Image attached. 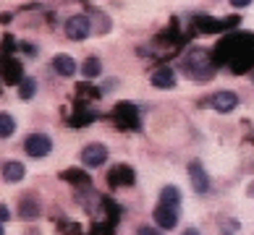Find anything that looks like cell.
<instances>
[{
	"label": "cell",
	"mask_w": 254,
	"mask_h": 235,
	"mask_svg": "<svg viewBox=\"0 0 254 235\" xmlns=\"http://www.w3.org/2000/svg\"><path fill=\"white\" fill-rule=\"evenodd\" d=\"M184 71L189 73L191 79L204 81V79L212 73V68H210V55H207L204 50H191L189 55H186V60H184Z\"/></svg>",
	"instance_id": "cell-1"
},
{
	"label": "cell",
	"mask_w": 254,
	"mask_h": 235,
	"mask_svg": "<svg viewBox=\"0 0 254 235\" xmlns=\"http://www.w3.org/2000/svg\"><path fill=\"white\" fill-rule=\"evenodd\" d=\"M92 32V18L89 16H71L68 21H65V34H68V40L73 42H81V40H87Z\"/></svg>",
	"instance_id": "cell-2"
},
{
	"label": "cell",
	"mask_w": 254,
	"mask_h": 235,
	"mask_svg": "<svg viewBox=\"0 0 254 235\" xmlns=\"http://www.w3.org/2000/svg\"><path fill=\"white\" fill-rule=\"evenodd\" d=\"M24 149L29 157H48L53 152V139L48 134H32V136H26Z\"/></svg>",
	"instance_id": "cell-3"
},
{
	"label": "cell",
	"mask_w": 254,
	"mask_h": 235,
	"mask_svg": "<svg viewBox=\"0 0 254 235\" xmlns=\"http://www.w3.org/2000/svg\"><path fill=\"white\" fill-rule=\"evenodd\" d=\"M105 159H108L105 144H89L81 149V165H87V167H100V165H105Z\"/></svg>",
	"instance_id": "cell-4"
},
{
	"label": "cell",
	"mask_w": 254,
	"mask_h": 235,
	"mask_svg": "<svg viewBox=\"0 0 254 235\" xmlns=\"http://www.w3.org/2000/svg\"><path fill=\"white\" fill-rule=\"evenodd\" d=\"M236 105H239V97L233 92H215L210 97V107L218 112H231L236 110Z\"/></svg>",
	"instance_id": "cell-5"
},
{
	"label": "cell",
	"mask_w": 254,
	"mask_h": 235,
	"mask_svg": "<svg viewBox=\"0 0 254 235\" xmlns=\"http://www.w3.org/2000/svg\"><path fill=\"white\" fill-rule=\"evenodd\" d=\"M152 217H155V222H157V228L173 230L176 225H178V209H171V206H163V204H160Z\"/></svg>",
	"instance_id": "cell-6"
},
{
	"label": "cell",
	"mask_w": 254,
	"mask_h": 235,
	"mask_svg": "<svg viewBox=\"0 0 254 235\" xmlns=\"http://www.w3.org/2000/svg\"><path fill=\"white\" fill-rule=\"evenodd\" d=\"M189 178H191V186H194L196 193H207V191H210V178H207L204 167L199 162L189 165Z\"/></svg>",
	"instance_id": "cell-7"
},
{
	"label": "cell",
	"mask_w": 254,
	"mask_h": 235,
	"mask_svg": "<svg viewBox=\"0 0 254 235\" xmlns=\"http://www.w3.org/2000/svg\"><path fill=\"white\" fill-rule=\"evenodd\" d=\"M152 87L155 89H173L176 87V73L173 68H157L152 73Z\"/></svg>",
	"instance_id": "cell-8"
},
{
	"label": "cell",
	"mask_w": 254,
	"mask_h": 235,
	"mask_svg": "<svg viewBox=\"0 0 254 235\" xmlns=\"http://www.w3.org/2000/svg\"><path fill=\"white\" fill-rule=\"evenodd\" d=\"M160 204L163 206H171V209H181V191L176 186H165L160 191Z\"/></svg>",
	"instance_id": "cell-9"
},
{
	"label": "cell",
	"mask_w": 254,
	"mask_h": 235,
	"mask_svg": "<svg viewBox=\"0 0 254 235\" xmlns=\"http://www.w3.org/2000/svg\"><path fill=\"white\" fill-rule=\"evenodd\" d=\"M24 175H26V167H24L21 162H16V159H11V162H5V165H3V181H8V183H18Z\"/></svg>",
	"instance_id": "cell-10"
},
{
	"label": "cell",
	"mask_w": 254,
	"mask_h": 235,
	"mask_svg": "<svg viewBox=\"0 0 254 235\" xmlns=\"http://www.w3.org/2000/svg\"><path fill=\"white\" fill-rule=\"evenodd\" d=\"M53 68L58 71L61 76H73V73H76V60H73L71 55H55Z\"/></svg>",
	"instance_id": "cell-11"
},
{
	"label": "cell",
	"mask_w": 254,
	"mask_h": 235,
	"mask_svg": "<svg viewBox=\"0 0 254 235\" xmlns=\"http://www.w3.org/2000/svg\"><path fill=\"white\" fill-rule=\"evenodd\" d=\"M110 183H113V186H131V183H134V173H131L128 167L118 165L116 170L110 173Z\"/></svg>",
	"instance_id": "cell-12"
},
{
	"label": "cell",
	"mask_w": 254,
	"mask_h": 235,
	"mask_svg": "<svg viewBox=\"0 0 254 235\" xmlns=\"http://www.w3.org/2000/svg\"><path fill=\"white\" fill-rule=\"evenodd\" d=\"M13 131H16V120L11 112H0V139H8V136H13Z\"/></svg>",
	"instance_id": "cell-13"
},
{
	"label": "cell",
	"mask_w": 254,
	"mask_h": 235,
	"mask_svg": "<svg viewBox=\"0 0 254 235\" xmlns=\"http://www.w3.org/2000/svg\"><path fill=\"white\" fill-rule=\"evenodd\" d=\"M18 214H21L24 220L40 217V204H37L34 199H24V201H21V209H18Z\"/></svg>",
	"instance_id": "cell-14"
},
{
	"label": "cell",
	"mask_w": 254,
	"mask_h": 235,
	"mask_svg": "<svg viewBox=\"0 0 254 235\" xmlns=\"http://www.w3.org/2000/svg\"><path fill=\"white\" fill-rule=\"evenodd\" d=\"M81 73H84L87 79H97L100 73H102V63H100L97 58H89L87 63L81 65Z\"/></svg>",
	"instance_id": "cell-15"
},
{
	"label": "cell",
	"mask_w": 254,
	"mask_h": 235,
	"mask_svg": "<svg viewBox=\"0 0 254 235\" xmlns=\"http://www.w3.org/2000/svg\"><path fill=\"white\" fill-rule=\"evenodd\" d=\"M34 92H37L34 79H21V81H18V97H21V99H32Z\"/></svg>",
	"instance_id": "cell-16"
},
{
	"label": "cell",
	"mask_w": 254,
	"mask_h": 235,
	"mask_svg": "<svg viewBox=\"0 0 254 235\" xmlns=\"http://www.w3.org/2000/svg\"><path fill=\"white\" fill-rule=\"evenodd\" d=\"M61 178H63V181L76 183V186H89V175H87V173H81V170H65Z\"/></svg>",
	"instance_id": "cell-17"
},
{
	"label": "cell",
	"mask_w": 254,
	"mask_h": 235,
	"mask_svg": "<svg viewBox=\"0 0 254 235\" xmlns=\"http://www.w3.org/2000/svg\"><path fill=\"white\" fill-rule=\"evenodd\" d=\"M136 235H163L157 228H149V225H142V228L136 230Z\"/></svg>",
	"instance_id": "cell-18"
},
{
	"label": "cell",
	"mask_w": 254,
	"mask_h": 235,
	"mask_svg": "<svg viewBox=\"0 0 254 235\" xmlns=\"http://www.w3.org/2000/svg\"><path fill=\"white\" fill-rule=\"evenodd\" d=\"M231 5H236V8H247V5H252V0H231Z\"/></svg>",
	"instance_id": "cell-19"
},
{
	"label": "cell",
	"mask_w": 254,
	"mask_h": 235,
	"mask_svg": "<svg viewBox=\"0 0 254 235\" xmlns=\"http://www.w3.org/2000/svg\"><path fill=\"white\" fill-rule=\"evenodd\" d=\"M8 217H11V212H8L5 206H0V225H3V222H5Z\"/></svg>",
	"instance_id": "cell-20"
},
{
	"label": "cell",
	"mask_w": 254,
	"mask_h": 235,
	"mask_svg": "<svg viewBox=\"0 0 254 235\" xmlns=\"http://www.w3.org/2000/svg\"><path fill=\"white\" fill-rule=\"evenodd\" d=\"M184 235H199V230H194V228H186V233Z\"/></svg>",
	"instance_id": "cell-21"
},
{
	"label": "cell",
	"mask_w": 254,
	"mask_h": 235,
	"mask_svg": "<svg viewBox=\"0 0 254 235\" xmlns=\"http://www.w3.org/2000/svg\"><path fill=\"white\" fill-rule=\"evenodd\" d=\"M0 235H5V230H3V225H0Z\"/></svg>",
	"instance_id": "cell-22"
}]
</instances>
